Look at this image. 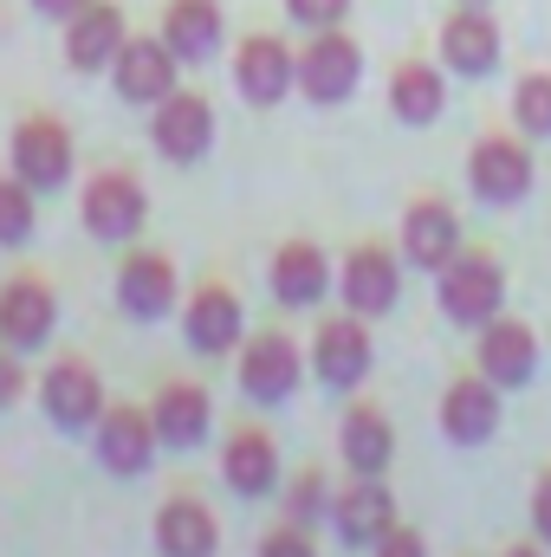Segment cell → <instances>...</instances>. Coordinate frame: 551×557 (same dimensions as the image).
<instances>
[{"label": "cell", "instance_id": "cell-23", "mask_svg": "<svg viewBox=\"0 0 551 557\" xmlns=\"http://www.w3.org/2000/svg\"><path fill=\"white\" fill-rule=\"evenodd\" d=\"M221 480L241 493V499H260L279 486V447L267 428H234L228 447H221Z\"/></svg>", "mask_w": 551, "mask_h": 557}, {"label": "cell", "instance_id": "cell-11", "mask_svg": "<svg viewBox=\"0 0 551 557\" xmlns=\"http://www.w3.org/2000/svg\"><path fill=\"white\" fill-rule=\"evenodd\" d=\"M52 331H59V298H52V285L33 278V273L7 278V285H0V344H7V350H39Z\"/></svg>", "mask_w": 551, "mask_h": 557}, {"label": "cell", "instance_id": "cell-1", "mask_svg": "<svg viewBox=\"0 0 551 557\" xmlns=\"http://www.w3.org/2000/svg\"><path fill=\"white\" fill-rule=\"evenodd\" d=\"M434 298H441V318L461 324V331H480L506 311V267L493 253H454L441 278H434Z\"/></svg>", "mask_w": 551, "mask_h": 557}, {"label": "cell", "instance_id": "cell-9", "mask_svg": "<svg viewBox=\"0 0 551 557\" xmlns=\"http://www.w3.org/2000/svg\"><path fill=\"white\" fill-rule=\"evenodd\" d=\"M7 162H13V175L26 182V188H59L65 175H72V137H65V124L59 117H26V124H13V143H7Z\"/></svg>", "mask_w": 551, "mask_h": 557}, {"label": "cell", "instance_id": "cell-3", "mask_svg": "<svg viewBox=\"0 0 551 557\" xmlns=\"http://www.w3.org/2000/svg\"><path fill=\"white\" fill-rule=\"evenodd\" d=\"M532 149L519 137H480L467 149V188L487 201V208H513L532 195Z\"/></svg>", "mask_w": 551, "mask_h": 557}, {"label": "cell", "instance_id": "cell-33", "mask_svg": "<svg viewBox=\"0 0 551 557\" xmlns=\"http://www.w3.org/2000/svg\"><path fill=\"white\" fill-rule=\"evenodd\" d=\"M285 13H292L305 33H325V26H344L351 0H285Z\"/></svg>", "mask_w": 551, "mask_h": 557}, {"label": "cell", "instance_id": "cell-20", "mask_svg": "<svg viewBox=\"0 0 551 557\" xmlns=\"http://www.w3.org/2000/svg\"><path fill=\"white\" fill-rule=\"evenodd\" d=\"M124 13L111 0H85L72 20H65V65L72 72H105L118 52H124Z\"/></svg>", "mask_w": 551, "mask_h": 557}, {"label": "cell", "instance_id": "cell-4", "mask_svg": "<svg viewBox=\"0 0 551 557\" xmlns=\"http://www.w3.org/2000/svg\"><path fill=\"white\" fill-rule=\"evenodd\" d=\"M149 143H156V156H169V162H201L208 149H215V104L201 98V91H169L162 104H156V117H149Z\"/></svg>", "mask_w": 551, "mask_h": 557}, {"label": "cell", "instance_id": "cell-14", "mask_svg": "<svg viewBox=\"0 0 551 557\" xmlns=\"http://www.w3.org/2000/svg\"><path fill=\"white\" fill-rule=\"evenodd\" d=\"M370 331H364V318L351 311V318H325L318 324V337H311V370H318V383L325 389H357L364 376H370Z\"/></svg>", "mask_w": 551, "mask_h": 557}, {"label": "cell", "instance_id": "cell-26", "mask_svg": "<svg viewBox=\"0 0 551 557\" xmlns=\"http://www.w3.org/2000/svg\"><path fill=\"white\" fill-rule=\"evenodd\" d=\"M221 33H228V20H221V0H169V7H162V39H169V52H175L182 65H201V59H215Z\"/></svg>", "mask_w": 551, "mask_h": 557}, {"label": "cell", "instance_id": "cell-21", "mask_svg": "<svg viewBox=\"0 0 551 557\" xmlns=\"http://www.w3.org/2000/svg\"><path fill=\"white\" fill-rule=\"evenodd\" d=\"M241 331H247V311H241V298H234L228 285H201V292L188 298V311H182V337H188V350H201V357H228V350L241 344Z\"/></svg>", "mask_w": 551, "mask_h": 557}, {"label": "cell", "instance_id": "cell-36", "mask_svg": "<svg viewBox=\"0 0 551 557\" xmlns=\"http://www.w3.org/2000/svg\"><path fill=\"white\" fill-rule=\"evenodd\" d=\"M26 389V370H20V350H0V409H13Z\"/></svg>", "mask_w": 551, "mask_h": 557}, {"label": "cell", "instance_id": "cell-24", "mask_svg": "<svg viewBox=\"0 0 551 557\" xmlns=\"http://www.w3.org/2000/svg\"><path fill=\"white\" fill-rule=\"evenodd\" d=\"M156 552L162 557H215L221 552L215 512H208L201 499H188V493L162 499V512H156Z\"/></svg>", "mask_w": 551, "mask_h": 557}, {"label": "cell", "instance_id": "cell-28", "mask_svg": "<svg viewBox=\"0 0 551 557\" xmlns=\"http://www.w3.org/2000/svg\"><path fill=\"white\" fill-rule=\"evenodd\" d=\"M390 111H396V124L428 131V124L448 111V72H434V65H421V59H403V65L390 72Z\"/></svg>", "mask_w": 551, "mask_h": 557}, {"label": "cell", "instance_id": "cell-38", "mask_svg": "<svg viewBox=\"0 0 551 557\" xmlns=\"http://www.w3.org/2000/svg\"><path fill=\"white\" fill-rule=\"evenodd\" d=\"M33 7H39V13H52V20H72L85 0H33Z\"/></svg>", "mask_w": 551, "mask_h": 557}, {"label": "cell", "instance_id": "cell-18", "mask_svg": "<svg viewBox=\"0 0 551 557\" xmlns=\"http://www.w3.org/2000/svg\"><path fill=\"white\" fill-rule=\"evenodd\" d=\"M480 376H493L500 389H526L539 376V337H532V324H519L506 311L493 324H480Z\"/></svg>", "mask_w": 551, "mask_h": 557}, {"label": "cell", "instance_id": "cell-37", "mask_svg": "<svg viewBox=\"0 0 551 557\" xmlns=\"http://www.w3.org/2000/svg\"><path fill=\"white\" fill-rule=\"evenodd\" d=\"M532 532L551 545V467L539 473V486H532Z\"/></svg>", "mask_w": 551, "mask_h": 557}, {"label": "cell", "instance_id": "cell-10", "mask_svg": "<svg viewBox=\"0 0 551 557\" xmlns=\"http://www.w3.org/2000/svg\"><path fill=\"white\" fill-rule=\"evenodd\" d=\"M331 525H338L344 545L377 552V539L396 525V499H390L383 473H357L351 486H338V493H331Z\"/></svg>", "mask_w": 551, "mask_h": 557}, {"label": "cell", "instance_id": "cell-19", "mask_svg": "<svg viewBox=\"0 0 551 557\" xmlns=\"http://www.w3.org/2000/svg\"><path fill=\"white\" fill-rule=\"evenodd\" d=\"M454 253H461V214L448 201H434V195L409 201V214H403V260L421 267V273H441Z\"/></svg>", "mask_w": 551, "mask_h": 557}, {"label": "cell", "instance_id": "cell-40", "mask_svg": "<svg viewBox=\"0 0 551 557\" xmlns=\"http://www.w3.org/2000/svg\"><path fill=\"white\" fill-rule=\"evenodd\" d=\"M461 7H487V0H461Z\"/></svg>", "mask_w": 551, "mask_h": 557}, {"label": "cell", "instance_id": "cell-12", "mask_svg": "<svg viewBox=\"0 0 551 557\" xmlns=\"http://www.w3.org/2000/svg\"><path fill=\"white\" fill-rule=\"evenodd\" d=\"M234 85H241V98H247V104L273 111L279 98L298 85V52H292L285 39H273V33L241 39V52H234Z\"/></svg>", "mask_w": 551, "mask_h": 557}, {"label": "cell", "instance_id": "cell-15", "mask_svg": "<svg viewBox=\"0 0 551 557\" xmlns=\"http://www.w3.org/2000/svg\"><path fill=\"white\" fill-rule=\"evenodd\" d=\"M338 285H344V305H351L357 318H383V311L403 298V260H396L390 247H377V240H370V247H351Z\"/></svg>", "mask_w": 551, "mask_h": 557}, {"label": "cell", "instance_id": "cell-22", "mask_svg": "<svg viewBox=\"0 0 551 557\" xmlns=\"http://www.w3.org/2000/svg\"><path fill=\"white\" fill-rule=\"evenodd\" d=\"M118 305H124V318H143V324L169 318L175 311V267H169V253H124Z\"/></svg>", "mask_w": 551, "mask_h": 557}, {"label": "cell", "instance_id": "cell-2", "mask_svg": "<svg viewBox=\"0 0 551 557\" xmlns=\"http://www.w3.org/2000/svg\"><path fill=\"white\" fill-rule=\"evenodd\" d=\"M357 85H364V46H357L344 26L311 33V46L298 52V91H305L311 104H344Z\"/></svg>", "mask_w": 551, "mask_h": 557}, {"label": "cell", "instance_id": "cell-27", "mask_svg": "<svg viewBox=\"0 0 551 557\" xmlns=\"http://www.w3.org/2000/svg\"><path fill=\"white\" fill-rule=\"evenodd\" d=\"M149 416H156L162 447H201L208 428H215V403H208L201 383H162V396L149 403Z\"/></svg>", "mask_w": 551, "mask_h": 557}, {"label": "cell", "instance_id": "cell-17", "mask_svg": "<svg viewBox=\"0 0 551 557\" xmlns=\"http://www.w3.org/2000/svg\"><path fill=\"white\" fill-rule=\"evenodd\" d=\"M441 65L461 78H493L500 72V26L487 7H454L441 26Z\"/></svg>", "mask_w": 551, "mask_h": 557}, {"label": "cell", "instance_id": "cell-32", "mask_svg": "<svg viewBox=\"0 0 551 557\" xmlns=\"http://www.w3.org/2000/svg\"><path fill=\"white\" fill-rule=\"evenodd\" d=\"M325 512H331V480H325L318 467H305V473L292 480V493H285V519L311 525V519H325Z\"/></svg>", "mask_w": 551, "mask_h": 557}, {"label": "cell", "instance_id": "cell-29", "mask_svg": "<svg viewBox=\"0 0 551 557\" xmlns=\"http://www.w3.org/2000/svg\"><path fill=\"white\" fill-rule=\"evenodd\" d=\"M338 447H344V467L351 473H383L390 460H396V428L383 409H370V403H357L344 428H338Z\"/></svg>", "mask_w": 551, "mask_h": 557}, {"label": "cell", "instance_id": "cell-25", "mask_svg": "<svg viewBox=\"0 0 551 557\" xmlns=\"http://www.w3.org/2000/svg\"><path fill=\"white\" fill-rule=\"evenodd\" d=\"M338 285V273H331V260H325V247L318 240H285L273 253V298L279 305H318L325 292Z\"/></svg>", "mask_w": 551, "mask_h": 557}, {"label": "cell", "instance_id": "cell-39", "mask_svg": "<svg viewBox=\"0 0 551 557\" xmlns=\"http://www.w3.org/2000/svg\"><path fill=\"white\" fill-rule=\"evenodd\" d=\"M506 557H546V552H539V545H513Z\"/></svg>", "mask_w": 551, "mask_h": 557}, {"label": "cell", "instance_id": "cell-8", "mask_svg": "<svg viewBox=\"0 0 551 557\" xmlns=\"http://www.w3.org/2000/svg\"><path fill=\"white\" fill-rule=\"evenodd\" d=\"M91 441H98V460H105L111 473H124V480L149 473V460H156V447H162L156 416L137 409V403H111V409L98 416V428H91Z\"/></svg>", "mask_w": 551, "mask_h": 557}, {"label": "cell", "instance_id": "cell-16", "mask_svg": "<svg viewBox=\"0 0 551 557\" xmlns=\"http://www.w3.org/2000/svg\"><path fill=\"white\" fill-rule=\"evenodd\" d=\"M305 363H311V357H305L285 331H260V337L241 350V389H247L254 403H285V396L298 389Z\"/></svg>", "mask_w": 551, "mask_h": 557}, {"label": "cell", "instance_id": "cell-13", "mask_svg": "<svg viewBox=\"0 0 551 557\" xmlns=\"http://www.w3.org/2000/svg\"><path fill=\"white\" fill-rule=\"evenodd\" d=\"M175 72H182V59L169 52L162 33H156V39H124V52L111 59V85H118V98H124V104H149V111L175 91Z\"/></svg>", "mask_w": 551, "mask_h": 557}, {"label": "cell", "instance_id": "cell-30", "mask_svg": "<svg viewBox=\"0 0 551 557\" xmlns=\"http://www.w3.org/2000/svg\"><path fill=\"white\" fill-rule=\"evenodd\" d=\"M513 124L532 143L551 137V72H526V78L513 85Z\"/></svg>", "mask_w": 551, "mask_h": 557}, {"label": "cell", "instance_id": "cell-6", "mask_svg": "<svg viewBox=\"0 0 551 557\" xmlns=\"http://www.w3.org/2000/svg\"><path fill=\"white\" fill-rule=\"evenodd\" d=\"M39 403H46V416L59 421L65 434H91L98 416L111 409V403H105V383H98V370H91L85 357H59V363L46 370V383H39Z\"/></svg>", "mask_w": 551, "mask_h": 557}, {"label": "cell", "instance_id": "cell-7", "mask_svg": "<svg viewBox=\"0 0 551 557\" xmlns=\"http://www.w3.org/2000/svg\"><path fill=\"white\" fill-rule=\"evenodd\" d=\"M500 396L506 389L493 376H454L448 396H441V434L454 447H487L500 434V421H506V403Z\"/></svg>", "mask_w": 551, "mask_h": 557}, {"label": "cell", "instance_id": "cell-31", "mask_svg": "<svg viewBox=\"0 0 551 557\" xmlns=\"http://www.w3.org/2000/svg\"><path fill=\"white\" fill-rule=\"evenodd\" d=\"M33 195H39V188H26L20 175H0V247H20V240H33V227H39V214H33Z\"/></svg>", "mask_w": 551, "mask_h": 557}, {"label": "cell", "instance_id": "cell-5", "mask_svg": "<svg viewBox=\"0 0 551 557\" xmlns=\"http://www.w3.org/2000/svg\"><path fill=\"white\" fill-rule=\"evenodd\" d=\"M78 214H85V227H91L98 240H137V227L149 221V195H143L137 175L105 169V175H91V182H85Z\"/></svg>", "mask_w": 551, "mask_h": 557}, {"label": "cell", "instance_id": "cell-34", "mask_svg": "<svg viewBox=\"0 0 551 557\" xmlns=\"http://www.w3.org/2000/svg\"><path fill=\"white\" fill-rule=\"evenodd\" d=\"M260 557H318V545L305 539L298 519H285V525H273V532L260 539Z\"/></svg>", "mask_w": 551, "mask_h": 557}, {"label": "cell", "instance_id": "cell-35", "mask_svg": "<svg viewBox=\"0 0 551 557\" xmlns=\"http://www.w3.org/2000/svg\"><path fill=\"white\" fill-rule=\"evenodd\" d=\"M377 557H428V545H421V532H409V525H390L377 539Z\"/></svg>", "mask_w": 551, "mask_h": 557}]
</instances>
